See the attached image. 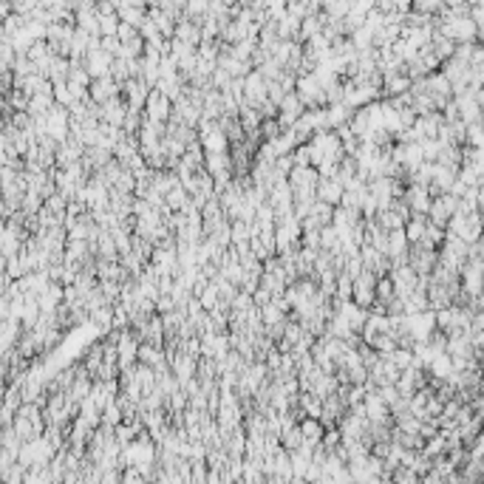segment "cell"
Listing matches in <instances>:
<instances>
[{
    "label": "cell",
    "instance_id": "obj_1",
    "mask_svg": "<svg viewBox=\"0 0 484 484\" xmlns=\"http://www.w3.org/2000/svg\"><path fill=\"white\" fill-rule=\"evenodd\" d=\"M444 232H447V235H459V238L467 241V244H473V241L484 238V218H481L478 210H473V212L456 210V215L447 221Z\"/></svg>",
    "mask_w": 484,
    "mask_h": 484
},
{
    "label": "cell",
    "instance_id": "obj_2",
    "mask_svg": "<svg viewBox=\"0 0 484 484\" xmlns=\"http://www.w3.org/2000/svg\"><path fill=\"white\" fill-rule=\"evenodd\" d=\"M391 153H394V162L411 176V173H416L428 159H425V150H422V142H402L399 139V145L397 147H391Z\"/></svg>",
    "mask_w": 484,
    "mask_h": 484
},
{
    "label": "cell",
    "instance_id": "obj_3",
    "mask_svg": "<svg viewBox=\"0 0 484 484\" xmlns=\"http://www.w3.org/2000/svg\"><path fill=\"white\" fill-rule=\"evenodd\" d=\"M402 201L411 207L413 215H428L430 212V201H433V193L428 184H419V181H411L402 193Z\"/></svg>",
    "mask_w": 484,
    "mask_h": 484
},
{
    "label": "cell",
    "instance_id": "obj_4",
    "mask_svg": "<svg viewBox=\"0 0 484 484\" xmlns=\"http://www.w3.org/2000/svg\"><path fill=\"white\" fill-rule=\"evenodd\" d=\"M459 195H453V193H439V195H433V201H430V212H428V218L433 221V224H439V226H447V221L456 215V210H459Z\"/></svg>",
    "mask_w": 484,
    "mask_h": 484
},
{
    "label": "cell",
    "instance_id": "obj_5",
    "mask_svg": "<svg viewBox=\"0 0 484 484\" xmlns=\"http://www.w3.org/2000/svg\"><path fill=\"white\" fill-rule=\"evenodd\" d=\"M408 264L422 275L428 278L436 267H439V250L433 247H425V244H411V253H408Z\"/></svg>",
    "mask_w": 484,
    "mask_h": 484
},
{
    "label": "cell",
    "instance_id": "obj_6",
    "mask_svg": "<svg viewBox=\"0 0 484 484\" xmlns=\"http://www.w3.org/2000/svg\"><path fill=\"white\" fill-rule=\"evenodd\" d=\"M377 281H380V275H374L371 270H363L354 278V295H351V301H357L365 309H371L377 303Z\"/></svg>",
    "mask_w": 484,
    "mask_h": 484
},
{
    "label": "cell",
    "instance_id": "obj_7",
    "mask_svg": "<svg viewBox=\"0 0 484 484\" xmlns=\"http://www.w3.org/2000/svg\"><path fill=\"white\" fill-rule=\"evenodd\" d=\"M145 116L153 122H170L173 119V97H167L164 91L153 88L147 102H145Z\"/></svg>",
    "mask_w": 484,
    "mask_h": 484
},
{
    "label": "cell",
    "instance_id": "obj_8",
    "mask_svg": "<svg viewBox=\"0 0 484 484\" xmlns=\"http://www.w3.org/2000/svg\"><path fill=\"white\" fill-rule=\"evenodd\" d=\"M303 114H306V102H303V97L298 91H289L284 97V102L278 105V119H281L284 128H292Z\"/></svg>",
    "mask_w": 484,
    "mask_h": 484
},
{
    "label": "cell",
    "instance_id": "obj_9",
    "mask_svg": "<svg viewBox=\"0 0 484 484\" xmlns=\"http://www.w3.org/2000/svg\"><path fill=\"white\" fill-rule=\"evenodd\" d=\"M128 114H131V105H128V102H122L119 97H114V99H108V102H102V105H99V119H102L105 125H116V128H122V125H125V119H128Z\"/></svg>",
    "mask_w": 484,
    "mask_h": 484
},
{
    "label": "cell",
    "instance_id": "obj_10",
    "mask_svg": "<svg viewBox=\"0 0 484 484\" xmlns=\"http://www.w3.org/2000/svg\"><path fill=\"white\" fill-rule=\"evenodd\" d=\"M343 193H346V184L337 179V176H320V184H317V198L332 204V207H340L343 204Z\"/></svg>",
    "mask_w": 484,
    "mask_h": 484
},
{
    "label": "cell",
    "instance_id": "obj_11",
    "mask_svg": "<svg viewBox=\"0 0 484 484\" xmlns=\"http://www.w3.org/2000/svg\"><path fill=\"white\" fill-rule=\"evenodd\" d=\"M88 97H91L97 105H102V102L119 97V80L111 77V74H108V77H97V80L91 83V88H88Z\"/></svg>",
    "mask_w": 484,
    "mask_h": 484
},
{
    "label": "cell",
    "instance_id": "obj_12",
    "mask_svg": "<svg viewBox=\"0 0 484 484\" xmlns=\"http://www.w3.org/2000/svg\"><path fill=\"white\" fill-rule=\"evenodd\" d=\"M428 371H430V380H442V382H447V380L453 377V371H456L450 351H447V349H444V351H439V354L430 360Z\"/></svg>",
    "mask_w": 484,
    "mask_h": 484
},
{
    "label": "cell",
    "instance_id": "obj_13",
    "mask_svg": "<svg viewBox=\"0 0 484 484\" xmlns=\"http://www.w3.org/2000/svg\"><path fill=\"white\" fill-rule=\"evenodd\" d=\"M326 111H329V128H332V131L346 128V125L351 122V116H354V108H351V105H346V102L326 105Z\"/></svg>",
    "mask_w": 484,
    "mask_h": 484
},
{
    "label": "cell",
    "instance_id": "obj_14",
    "mask_svg": "<svg viewBox=\"0 0 484 484\" xmlns=\"http://www.w3.org/2000/svg\"><path fill=\"white\" fill-rule=\"evenodd\" d=\"M85 68H88V74L97 80V77H108V74L114 71V63H111V57H108L105 52H94V54H88Z\"/></svg>",
    "mask_w": 484,
    "mask_h": 484
},
{
    "label": "cell",
    "instance_id": "obj_15",
    "mask_svg": "<svg viewBox=\"0 0 484 484\" xmlns=\"http://www.w3.org/2000/svg\"><path fill=\"white\" fill-rule=\"evenodd\" d=\"M301 430H303V436L309 439V442H323V436H326V425H323V419L320 416H303L301 419Z\"/></svg>",
    "mask_w": 484,
    "mask_h": 484
},
{
    "label": "cell",
    "instance_id": "obj_16",
    "mask_svg": "<svg viewBox=\"0 0 484 484\" xmlns=\"http://www.w3.org/2000/svg\"><path fill=\"white\" fill-rule=\"evenodd\" d=\"M428 221H430L428 215H411V218H408V224H405V235H408L411 244H419V241L425 238Z\"/></svg>",
    "mask_w": 484,
    "mask_h": 484
},
{
    "label": "cell",
    "instance_id": "obj_17",
    "mask_svg": "<svg viewBox=\"0 0 484 484\" xmlns=\"http://www.w3.org/2000/svg\"><path fill=\"white\" fill-rule=\"evenodd\" d=\"M478 29L473 26V20H461V18H453V23L447 26V37L453 40H470Z\"/></svg>",
    "mask_w": 484,
    "mask_h": 484
}]
</instances>
